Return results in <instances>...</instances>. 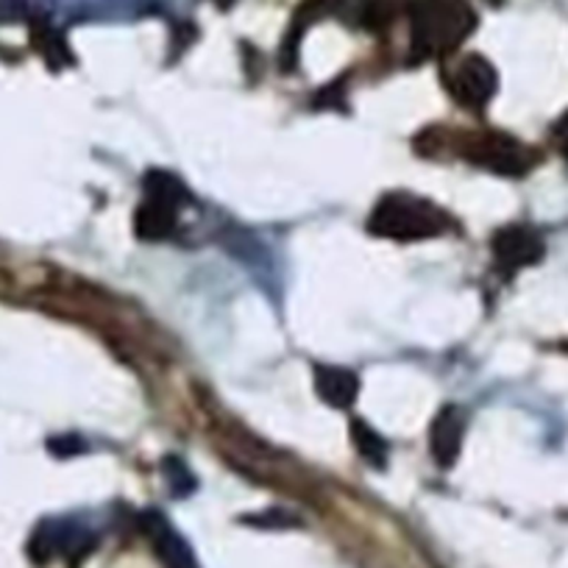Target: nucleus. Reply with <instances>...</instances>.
Segmentation results:
<instances>
[{"label":"nucleus","instance_id":"20e7f679","mask_svg":"<svg viewBox=\"0 0 568 568\" xmlns=\"http://www.w3.org/2000/svg\"><path fill=\"white\" fill-rule=\"evenodd\" d=\"M87 544H92V532L87 527L70 521V518H45L31 535L29 555L37 562H45L59 555L87 551Z\"/></svg>","mask_w":568,"mask_h":568},{"label":"nucleus","instance_id":"423d86ee","mask_svg":"<svg viewBox=\"0 0 568 568\" xmlns=\"http://www.w3.org/2000/svg\"><path fill=\"white\" fill-rule=\"evenodd\" d=\"M468 160L488 168V171L501 173V176H521L529 168L527 151H524L513 136L501 134L477 136V142H474L471 151H468Z\"/></svg>","mask_w":568,"mask_h":568},{"label":"nucleus","instance_id":"9b49d317","mask_svg":"<svg viewBox=\"0 0 568 568\" xmlns=\"http://www.w3.org/2000/svg\"><path fill=\"white\" fill-rule=\"evenodd\" d=\"M352 444L354 449L359 452L365 463L371 468H385L387 466V455H390V446L387 440L376 433L374 426L365 424V420H352Z\"/></svg>","mask_w":568,"mask_h":568},{"label":"nucleus","instance_id":"0eeeda50","mask_svg":"<svg viewBox=\"0 0 568 568\" xmlns=\"http://www.w3.org/2000/svg\"><path fill=\"white\" fill-rule=\"evenodd\" d=\"M142 529H145L151 546H154L156 555H160V560L165 562L168 568H199L195 551L190 549V544L182 538V532H179L160 510H149L142 516Z\"/></svg>","mask_w":568,"mask_h":568},{"label":"nucleus","instance_id":"7ed1b4c3","mask_svg":"<svg viewBox=\"0 0 568 568\" xmlns=\"http://www.w3.org/2000/svg\"><path fill=\"white\" fill-rule=\"evenodd\" d=\"M449 90L457 103L468 109H485L499 90L494 64L483 57H466L449 75Z\"/></svg>","mask_w":568,"mask_h":568},{"label":"nucleus","instance_id":"f03ea898","mask_svg":"<svg viewBox=\"0 0 568 568\" xmlns=\"http://www.w3.org/2000/svg\"><path fill=\"white\" fill-rule=\"evenodd\" d=\"M474 14L463 0H424L415 9L413 37L420 53H449L471 34Z\"/></svg>","mask_w":568,"mask_h":568},{"label":"nucleus","instance_id":"f257e3e1","mask_svg":"<svg viewBox=\"0 0 568 568\" xmlns=\"http://www.w3.org/2000/svg\"><path fill=\"white\" fill-rule=\"evenodd\" d=\"M452 229L449 212L413 193H387L376 201L368 217V232L376 237L415 243L440 237Z\"/></svg>","mask_w":568,"mask_h":568},{"label":"nucleus","instance_id":"39448f33","mask_svg":"<svg viewBox=\"0 0 568 568\" xmlns=\"http://www.w3.org/2000/svg\"><path fill=\"white\" fill-rule=\"evenodd\" d=\"M496 265L505 273H516L521 267L535 265L544 256V240L529 226H505L490 240Z\"/></svg>","mask_w":568,"mask_h":568},{"label":"nucleus","instance_id":"ddd939ff","mask_svg":"<svg viewBox=\"0 0 568 568\" xmlns=\"http://www.w3.org/2000/svg\"><path fill=\"white\" fill-rule=\"evenodd\" d=\"M48 449H51L53 457H73L81 455L87 449V444L79 435H59V438L48 440Z\"/></svg>","mask_w":568,"mask_h":568},{"label":"nucleus","instance_id":"9d476101","mask_svg":"<svg viewBox=\"0 0 568 568\" xmlns=\"http://www.w3.org/2000/svg\"><path fill=\"white\" fill-rule=\"evenodd\" d=\"M182 212L184 210H179V206L165 204V201L149 199V195H145V201H142L140 210H136V217H134L136 234H140L142 240L171 237V234L176 232V223H179V215H182Z\"/></svg>","mask_w":568,"mask_h":568},{"label":"nucleus","instance_id":"4468645a","mask_svg":"<svg viewBox=\"0 0 568 568\" xmlns=\"http://www.w3.org/2000/svg\"><path fill=\"white\" fill-rule=\"evenodd\" d=\"M557 142H560V154L568 160V114L557 123Z\"/></svg>","mask_w":568,"mask_h":568},{"label":"nucleus","instance_id":"6e6552de","mask_svg":"<svg viewBox=\"0 0 568 568\" xmlns=\"http://www.w3.org/2000/svg\"><path fill=\"white\" fill-rule=\"evenodd\" d=\"M463 435H466V415L460 413V407L457 404L440 407L429 429V449L440 468L455 466L463 449Z\"/></svg>","mask_w":568,"mask_h":568},{"label":"nucleus","instance_id":"1a4fd4ad","mask_svg":"<svg viewBox=\"0 0 568 568\" xmlns=\"http://www.w3.org/2000/svg\"><path fill=\"white\" fill-rule=\"evenodd\" d=\"M315 390L321 402L335 409H348L359 396V376L341 365H318L315 368Z\"/></svg>","mask_w":568,"mask_h":568},{"label":"nucleus","instance_id":"f8f14e48","mask_svg":"<svg viewBox=\"0 0 568 568\" xmlns=\"http://www.w3.org/2000/svg\"><path fill=\"white\" fill-rule=\"evenodd\" d=\"M162 474H165L168 488H171L173 494H176V496H187V494H193L195 485H199V483H195L193 471H190L187 463H184L182 457L168 455L165 460H162Z\"/></svg>","mask_w":568,"mask_h":568}]
</instances>
